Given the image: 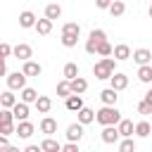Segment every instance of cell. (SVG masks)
Listing matches in <instances>:
<instances>
[{
	"label": "cell",
	"instance_id": "1",
	"mask_svg": "<svg viewBox=\"0 0 152 152\" xmlns=\"http://www.w3.org/2000/svg\"><path fill=\"white\" fill-rule=\"evenodd\" d=\"M116 57H102L100 62H95V66H93V74H95V78H100V81H109L112 78V74L116 71Z\"/></svg>",
	"mask_w": 152,
	"mask_h": 152
},
{
	"label": "cell",
	"instance_id": "2",
	"mask_svg": "<svg viewBox=\"0 0 152 152\" xmlns=\"http://www.w3.org/2000/svg\"><path fill=\"white\" fill-rule=\"evenodd\" d=\"M95 121H97L100 126H114V124L121 121V112L116 109V104H104V107L97 109Z\"/></svg>",
	"mask_w": 152,
	"mask_h": 152
},
{
	"label": "cell",
	"instance_id": "3",
	"mask_svg": "<svg viewBox=\"0 0 152 152\" xmlns=\"http://www.w3.org/2000/svg\"><path fill=\"white\" fill-rule=\"evenodd\" d=\"M78 38H81V26L76 21H66L62 26V45L64 48H76Z\"/></svg>",
	"mask_w": 152,
	"mask_h": 152
},
{
	"label": "cell",
	"instance_id": "4",
	"mask_svg": "<svg viewBox=\"0 0 152 152\" xmlns=\"http://www.w3.org/2000/svg\"><path fill=\"white\" fill-rule=\"evenodd\" d=\"M102 40H107V33H104L102 28H93L90 36H88V40H86V52H88V55H97V45H100Z\"/></svg>",
	"mask_w": 152,
	"mask_h": 152
},
{
	"label": "cell",
	"instance_id": "5",
	"mask_svg": "<svg viewBox=\"0 0 152 152\" xmlns=\"http://www.w3.org/2000/svg\"><path fill=\"white\" fill-rule=\"evenodd\" d=\"M100 138H102L104 145H119V140H121V131H119L116 124H114V126H102Z\"/></svg>",
	"mask_w": 152,
	"mask_h": 152
},
{
	"label": "cell",
	"instance_id": "6",
	"mask_svg": "<svg viewBox=\"0 0 152 152\" xmlns=\"http://www.w3.org/2000/svg\"><path fill=\"white\" fill-rule=\"evenodd\" d=\"M26 74L24 71H10L7 74V88H12V90H21V88H26Z\"/></svg>",
	"mask_w": 152,
	"mask_h": 152
},
{
	"label": "cell",
	"instance_id": "7",
	"mask_svg": "<svg viewBox=\"0 0 152 152\" xmlns=\"http://www.w3.org/2000/svg\"><path fill=\"white\" fill-rule=\"evenodd\" d=\"M33 131H36V126H33L28 119H24V121H17V135H19L21 140H28V138L33 135Z\"/></svg>",
	"mask_w": 152,
	"mask_h": 152
},
{
	"label": "cell",
	"instance_id": "8",
	"mask_svg": "<svg viewBox=\"0 0 152 152\" xmlns=\"http://www.w3.org/2000/svg\"><path fill=\"white\" fill-rule=\"evenodd\" d=\"M14 57L21 59V62H26V59L33 57V48H31L28 43H17V45H14Z\"/></svg>",
	"mask_w": 152,
	"mask_h": 152
},
{
	"label": "cell",
	"instance_id": "9",
	"mask_svg": "<svg viewBox=\"0 0 152 152\" xmlns=\"http://www.w3.org/2000/svg\"><path fill=\"white\" fill-rule=\"evenodd\" d=\"M21 71H24L28 78H38V76L43 74V66H40L38 62H33V59H26L24 66H21Z\"/></svg>",
	"mask_w": 152,
	"mask_h": 152
},
{
	"label": "cell",
	"instance_id": "10",
	"mask_svg": "<svg viewBox=\"0 0 152 152\" xmlns=\"http://www.w3.org/2000/svg\"><path fill=\"white\" fill-rule=\"evenodd\" d=\"M109 86H112V88H116V90L121 93V90H126V88H128V76H126V74H121V71H114V74H112V78H109Z\"/></svg>",
	"mask_w": 152,
	"mask_h": 152
},
{
	"label": "cell",
	"instance_id": "11",
	"mask_svg": "<svg viewBox=\"0 0 152 152\" xmlns=\"http://www.w3.org/2000/svg\"><path fill=\"white\" fill-rule=\"evenodd\" d=\"M38 128H40V133H45V135H55V133H57V119L43 116L40 124H38Z\"/></svg>",
	"mask_w": 152,
	"mask_h": 152
},
{
	"label": "cell",
	"instance_id": "12",
	"mask_svg": "<svg viewBox=\"0 0 152 152\" xmlns=\"http://www.w3.org/2000/svg\"><path fill=\"white\" fill-rule=\"evenodd\" d=\"M36 21H38V19H36V14H33L31 10H24V12L19 14V26H21V28H36Z\"/></svg>",
	"mask_w": 152,
	"mask_h": 152
},
{
	"label": "cell",
	"instance_id": "13",
	"mask_svg": "<svg viewBox=\"0 0 152 152\" xmlns=\"http://www.w3.org/2000/svg\"><path fill=\"white\" fill-rule=\"evenodd\" d=\"M133 62L140 66V64H150L152 62V52L147 50V48H138V50H133Z\"/></svg>",
	"mask_w": 152,
	"mask_h": 152
},
{
	"label": "cell",
	"instance_id": "14",
	"mask_svg": "<svg viewBox=\"0 0 152 152\" xmlns=\"http://www.w3.org/2000/svg\"><path fill=\"white\" fill-rule=\"evenodd\" d=\"M83 138V124L81 121H76V124H69L66 126V140H81Z\"/></svg>",
	"mask_w": 152,
	"mask_h": 152
},
{
	"label": "cell",
	"instance_id": "15",
	"mask_svg": "<svg viewBox=\"0 0 152 152\" xmlns=\"http://www.w3.org/2000/svg\"><path fill=\"white\" fill-rule=\"evenodd\" d=\"M100 100H102V104H116V100H119V90L116 88H104L102 93H100Z\"/></svg>",
	"mask_w": 152,
	"mask_h": 152
},
{
	"label": "cell",
	"instance_id": "16",
	"mask_svg": "<svg viewBox=\"0 0 152 152\" xmlns=\"http://www.w3.org/2000/svg\"><path fill=\"white\" fill-rule=\"evenodd\" d=\"M64 104H66V109H69V112H78L81 107H86V104H83V97H81L78 93H71V95L64 100Z\"/></svg>",
	"mask_w": 152,
	"mask_h": 152
},
{
	"label": "cell",
	"instance_id": "17",
	"mask_svg": "<svg viewBox=\"0 0 152 152\" xmlns=\"http://www.w3.org/2000/svg\"><path fill=\"white\" fill-rule=\"evenodd\" d=\"M95 114H97V112H93V109H88V107H81V109L76 112V121H81L83 126H88V124L95 121Z\"/></svg>",
	"mask_w": 152,
	"mask_h": 152
},
{
	"label": "cell",
	"instance_id": "18",
	"mask_svg": "<svg viewBox=\"0 0 152 152\" xmlns=\"http://www.w3.org/2000/svg\"><path fill=\"white\" fill-rule=\"evenodd\" d=\"M114 57H116L119 62H126V59L133 57V52H131V48H128L126 43H119V45H114Z\"/></svg>",
	"mask_w": 152,
	"mask_h": 152
},
{
	"label": "cell",
	"instance_id": "19",
	"mask_svg": "<svg viewBox=\"0 0 152 152\" xmlns=\"http://www.w3.org/2000/svg\"><path fill=\"white\" fill-rule=\"evenodd\" d=\"M17 102H19V97L12 93V88H7V90L0 95V107H7V109H12Z\"/></svg>",
	"mask_w": 152,
	"mask_h": 152
},
{
	"label": "cell",
	"instance_id": "20",
	"mask_svg": "<svg viewBox=\"0 0 152 152\" xmlns=\"http://www.w3.org/2000/svg\"><path fill=\"white\" fill-rule=\"evenodd\" d=\"M12 112H14V119H17V121H24V119H28V102L19 100V102L12 107Z\"/></svg>",
	"mask_w": 152,
	"mask_h": 152
},
{
	"label": "cell",
	"instance_id": "21",
	"mask_svg": "<svg viewBox=\"0 0 152 152\" xmlns=\"http://www.w3.org/2000/svg\"><path fill=\"white\" fill-rule=\"evenodd\" d=\"M138 81L140 83H152V64H140L138 66Z\"/></svg>",
	"mask_w": 152,
	"mask_h": 152
},
{
	"label": "cell",
	"instance_id": "22",
	"mask_svg": "<svg viewBox=\"0 0 152 152\" xmlns=\"http://www.w3.org/2000/svg\"><path fill=\"white\" fill-rule=\"evenodd\" d=\"M36 109H38V114H48V112L52 109V100H50L48 95H38V100H36Z\"/></svg>",
	"mask_w": 152,
	"mask_h": 152
},
{
	"label": "cell",
	"instance_id": "23",
	"mask_svg": "<svg viewBox=\"0 0 152 152\" xmlns=\"http://www.w3.org/2000/svg\"><path fill=\"white\" fill-rule=\"evenodd\" d=\"M36 31H38V36H48V33L52 31V19H48V17L38 19V21H36Z\"/></svg>",
	"mask_w": 152,
	"mask_h": 152
},
{
	"label": "cell",
	"instance_id": "24",
	"mask_svg": "<svg viewBox=\"0 0 152 152\" xmlns=\"http://www.w3.org/2000/svg\"><path fill=\"white\" fill-rule=\"evenodd\" d=\"M19 100H24V102H28V104H36V100H38V93L33 90V88H21L19 90Z\"/></svg>",
	"mask_w": 152,
	"mask_h": 152
},
{
	"label": "cell",
	"instance_id": "25",
	"mask_svg": "<svg viewBox=\"0 0 152 152\" xmlns=\"http://www.w3.org/2000/svg\"><path fill=\"white\" fill-rule=\"evenodd\" d=\"M116 126H119V131H121V138H128V135H133V133H135V126H133V121H131V119H121Z\"/></svg>",
	"mask_w": 152,
	"mask_h": 152
},
{
	"label": "cell",
	"instance_id": "26",
	"mask_svg": "<svg viewBox=\"0 0 152 152\" xmlns=\"http://www.w3.org/2000/svg\"><path fill=\"white\" fill-rule=\"evenodd\" d=\"M40 147H43V152H59V150H62V145H59L52 135H45V140L40 142Z\"/></svg>",
	"mask_w": 152,
	"mask_h": 152
},
{
	"label": "cell",
	"instance_id": "27",
	"mask_svg": "<svg viewBox=\"0 0 152 152\" xmlns=\"http://www.w3.org/2000/svg\"><path fill=\"white\" fill-rule=\"evenodd\" d=\"M62 76L69 78V81H74V78L78 76V64H76V62H66L64 69H62Z\"/></svg>",
	"mask_w": 152,
	"mask_h": 152
},
{
	"label": "cell",
	"instance_id": "28",
	"mask_svg": "<svg viewBox=\"0 0 152 152\" xmlns=\"http://www.w3.org/2000/svg\"><path fill=\"white\" fill-rule=\"evenodd\" d=\"M71 93H74V90H71V81H69V78H62V81L57 83V95L66 100V97H69Z\"/></svg>",
	"mask_w": 152,
	"mask_h": 152
},
{
	"label": "cell",
	"instance_id": "29",
	"mask_svg": "<svg viewBox=\"0 0 152 152\" xmlns=\"http://www.w3.org/2000/svg\"><path fill=\"white\" fill-rule=\"evenodd\" d=\"M45 17H48V19H52V21H55V19H59V17H62V7H59L57 2L45 5Z\"/></svg>",
	"mask_w": 152,
	"mask_h": 152
},
{
	"label": "cell",
	"instance_id": "30",
	"mask_svg": "<svg viewBox=\"0 0 152 152\" xmlns=\"http://www.w3.org/2000/svg\"><path fill=\"white\" fill-rule=\"evenodd\" d=\"M71 90H74V93H78V95H83V93L88 90V81H86L83 76H76V78L71 81Z\"/></svg>",
	"mask_w": 152,
	"mask_h": 152
},
{
	"label": "cell",
	"instance_id": "31",
	"mask_svg": "<svg viewBox=\"0 0 152 152\" xmlns=\"http://www.w3.org/2000/svg\"><path fill=\"white\" fill-rule=\"evenodd\" d=\"M150 133H152L150 121H138V124H135V135H138V138H147Z\"/></svg>",
	"mask_w": 152,
	"mask_h": 152
},
{
	"label": "cell",
	"instance_id": "32",
	"mask_svg": "<svg viewBox=\"0 0 152 152\" xmlns=\"http://www.w3.org/2000/svg\"><path fill=\"white\" fill-rule=\"evenodd\" d=\"M135 140H133V135H128V138H124V140H119V150L121 152H135Z\"/></svg>",
	"mask_w": 152,
	"mask_h": 152
},
{
	"label": "cell",
	"instance_id": "33",
	"mask_svg": "<svg viewBox=\"0 0 152 152\" xmlns=\"http://www.w3.org/2000/svg\"><path fill=\"white\" fill-rule=\"evenodd\" d=\"M112 17H121L124 12H126V5H124V0H114L112 5H109V10H107Z\"/></svg>",
	"mask_w": 152,
	"mask_h": 152
},
{
	"label": "cell",
	"instance_id": "34",
	"mask_svg": "<svg viewBox=\"0 0 152 152\" xmlns=\"http://www.w3.org/2000/svg\"><path fill=\"white\" fill-rule=\"evenodd\" d=\"M97 55H100V57H109V55H114V48H112L107 40H102V43L97 45Z\"/></svg>",
	"mask_w": 152,
	"mask_h": 152
},
{
	"label": "cell",
	"instance_id": "35",
	"mask_svg": "<svg viewBox=\"0 0 152 152\" xmlns=\"http://www.w3.org/2000/svg\"><path fill=\"white\" fill-rule=\"evenodd\" d=\"M138 114H145V116L152 114V104H150L147 100H140V102H138Z\"/></svg>",
	"mask_w": 152,
	"mask_h": 152
},
{
	"label": "cell",
	"instance_id": "36",
	"mask_svg": "<svg viewBox=\"0 0 152 152\" xmlns=\"http://www.w3.org/2000/svg\"><path fill=\"white\" fill-rule=\"evenodd\" d=\"M62 152H81V147H78V142H76V140H69V142H64V145H62Z\"/></svg>",
	"mask_w": 152,
	"mask_h": 152
},
{
	"label": "cell",
	"instance_id": "37",
	"mask_svg": "<svg viewBox=\"0 0 152 152\" xmlns=\"http://www.w3.org/2000/svg\"><path fill=\"white\" fill-rule=\"evenodd\" d=\"M0 55H2V59H7L10 55H14V48H12L10 43H2V45H0Z\"/></svg>",
	"mask_w": 152,
	"mask_h": 152
},
{
	"label": "cell",
	"instance_id": "38",
	"mask_svg": "<svg viewBox=\"0 0 152 152\" xmlns=\"http://www.w3.org/2000/svg\"><path fill=\"white\" fill-rule=\"evenodd\" d=\"M112 2H114V0H95V7H97V10H109Z\"/></svg>",
	"mask_w": 152,
	"mask_h": 152
},
{
	"label": "cell",
	"instance_id": "39",
	"mask_svg": "<svg viewBox=\"0 0 152 152\" xmlns=\"http://www.w3.org/2000/svg\"><path fill=\"white\" fill-rule=\"evenodd\" d=\"M24 152H43V147H40V145H26Z\"/></svg>",
	"mask_w": 152,
	"mask_h": 152
},
{
	"label": "cell",
	"instance_id": "40",
	"mask_svg": "<svg viewBox=\"0 0 152 152\" xmlns=\"http://www.w3.org/2000/svg\"><path fill=\"white\" fill-rule=\"evenodd\" d=\"M7 145H10V142H7V135H2V133H0V150H5Z\"/></svg>",
	"mask_w": 152,
	"mask_h": 152
},
{
	"label": "cell",
	"instance_id": "41",
	"mask_svg": "<svg viewBox=\"0 0 152 152\" xmlns=\"http://www.w3.org/2000/svg\"><path fill=\"white\" fill-rule=\"evenodd\" d=\"M142 100H147V102H150V104H152V83H150V90H147V93H145V97H142Z\"/></svg>",
	"mask_w": 152,
	"mask_h": 152
},
{
	"label": "cell",
	"instance_id": "42",
	"mask_svg": "<svg viewBox=\"0 0 152 152\" xmlns=\"http://www.w3.org/2000/svg\"><path fill=\"white\" fill-rule=\"evenodd\" d=\"M147 14H150V19H152V5H150V10H147Z\"/></svg>",
	"mask_w": 152,
	"mask_h": 152
}]
</instances>
